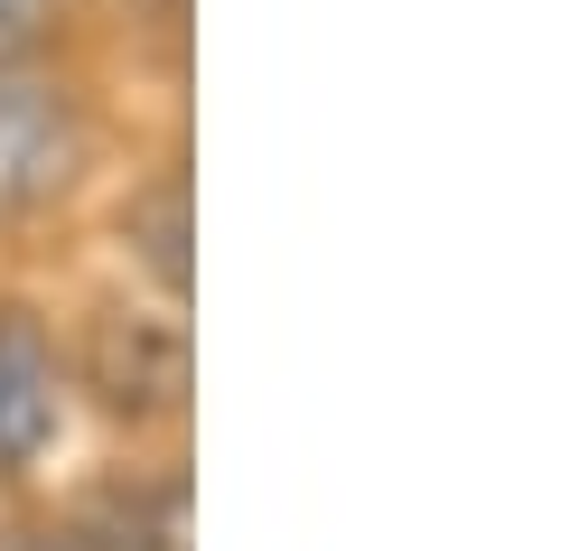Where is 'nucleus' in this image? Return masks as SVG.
<instances>
[{"label":"nucleus","instance_id":"obj_1","mask_svg":"<svg viewBox=\"0 0 561 551\" xmlns=\"http://www.w3.org/2000/svg\"><path fill=\"white\" fill-rule=\"evenodd\" d=\"M66 383L94 393V412L131 421V431H169L187 412V318L179 309H140V299L94 309L84 336H76V355H66Z\"/></svg>","mask_w":561,"mask_h":551},{"label":"nucleus","instance_id":"obj_2","mask_svg":"<svg viewBox=\"0 0 561 551\" xmlns=\"http://www.w3.org/2000/svg\"><path fill=\"white\" fill-rule=\"evenodd\" d=\"M94 169V103L47 66L0 76V225L66 206Z\"/></svg>","mask_w":561,"mask_h":551},{"label":"nucleus","instance_id":"obj_3","mask_svg":"<svg viewBox=\"0 0 561 551\" xmlns=\"http://www.w3.org/2000/svg\"><path fill=\"white\" fill-rule=\"evenodd\" d=\"M66 412H76V383H66L57 328L28 299H0V486H28L57 458Z\"/></svg>","mask_w":561,"mask_h":551},{"label":"nucleus","instance_id":"obj_4","mask_svg":"<svg viewBox=\"0 0 561 551\" xmlns=\"http://www.w3.org/2000/svg\"><path fill=\"white\" fill-rule=\"evenodd\" d=\"M76 551H187V468L160 458V468H122L113 486H94L76 514H66Z\"/></svg>","mask_w":561,"mask_h":551},{"label":"nucleus","instance_id":"obj_5","mask_svg":"<svg viewBox=\"0 0 561 551\" xmlns=\"http://www.w3.org/2000/svg\"><path fill=\"white\" fill-rule=\"evenodd\" d=\"M122 262L160 290V309H187V159H160L122 197Z\"/></svg>","mask_w":561,"mask_h":551},{"label":"nucleus","instance_id":"obj_6","mask_svg":"<svg viewBox=\"0 0 561 551\" xmlns=\"http://www.w3.org/2000/svg\"><path fill=\"white\" fill-rule=\"evenodd\" d=\"M66 0H0V76H20V66H38V47L57 38Z\"/></svg>","mask_w":561,"mask_h":551},{"label":"nucleus","instance_id":"obj_7","mask_svg":"<svg viewBox=\"0 0 561 551\" xmlns=\"http://www.w3.org/2000/svg\"><path fill=\"white\" fill-rule=\"evenodd\" d=\"M0 551H76V532L57 514H20V524H0Z\"/></svg>","mask_w":561,"mask_h":551}]
</instances>
